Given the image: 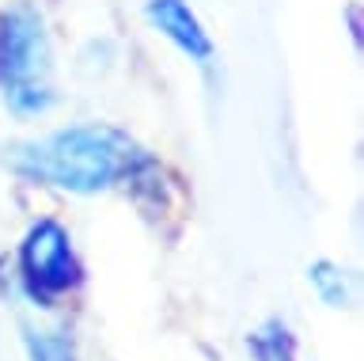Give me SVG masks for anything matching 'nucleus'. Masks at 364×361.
<instances>
[{
    "mask_svg": "<svg viewBox=\"0 0 364 361\" xmlns=\"http://www.w3.org/2000/svg\"><path fill=\"white\" fill-rule=\"evenodd\" d=\"M144 152L133 145L129 133L118 126H68L46 133L38 141L11 145L4 164L16 175L42 187L73 190V194H99L122 179H129L141 167Z\"/></svg>",
    "mask_w": 364,
    "mask_h": 361,
    "instance_id": "f257e3e1",
    "label": "nucleus"
},
{
    "mask_svg": "<svg viewBox=\"0 0 364 361\" xmlns=\"http://www.w3.org/2000/svg\"><path fill=\"white\" fill-rule=\"evenodd\" d=\"M0 88L8 107L23 118L53 107V61L42 16L34 8H11L0 23Z\"/></svg>",
    "mask_w": 364,
    "mask_h": 361,
    "instance_id": "f03ea898",
    "label": "nucleus"
},
{
    "mask_svg": "<svg viewBox=\"0 0 364 361\" xmlns=\"http://www.w3.org/2000/svg\"><path fill=\"white\" fill-rule=\"evenodd\" d=\"M19 278L34 300H53L80 281L73 240L57 221H34L19 244Z\"/></svg>",
    "mask_w": 364,
    "mask_h": 361,
    "instance_id": "7ed1b4c3",
    "label": "nucleus"
},
{
    "mask_svg": "<svg viewBox=\"0 0 364 361\" xmlns=\"http://www.w3.org/2000/svg\"><path fill=\"white\" fill-rule=\"evenodd\" d=\"M148 23L167 42H175L190 61H198V65L213 61V38L186 0H148Z\"/></svg>",
    "mask_w": 364,
    "mask_h": 361,
    "instance_id": "20e7f679",
    "label": "nucleus"
},
{
    "mask_svg": "<svg viewBox=\"0 0 364 361\" xmlns=\"http://www.w3.org/2000/svg\"><path fill=\"white\" fill-rule=\"evenodd\" d=\"M247 346L255 354V361H296V338L281 320H269L258 331H250Z\"/></svg>",
    "mask_w": 364,
    "mask_h": 361,
    "instance_id": "39448f33",
    "label": "nucleus"
},
{
    "mask_svg": "<svg viewBox=\"0 0 364 361\" xmlns=\"http://www.w3.org/2000/svg\"><path fill=\"white\" fill-rule=\"evenodd\" d=\"M307 281H311V289L318 293V300L330 304V308H346L349 304V278L346 270L334 266V263H311L307 266Z\"/></svg>",
    "mask_w": 364,
    "mask_h": 361,
    "instance_id": "423d86ee",
    "label": "nucleus"
},
{
    "mask_svg": "<svg viewBox=\"0 0 364 361\" xmlns=\"http://www.w3.org/2000/svg\"><path fill=\"white\" fill-rule=\"evenodd\" d=\"M27 354L31 361H76V350L61 331H27Z\"/></svg>",
    "mask_w": 364,
    "mask_h": 361,
    "instance_id": "0eeeda50",
    "label": "nucleus"
}]
</instances>
